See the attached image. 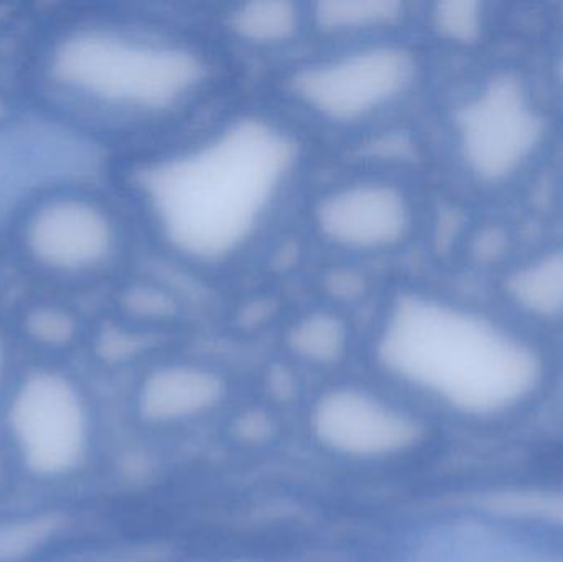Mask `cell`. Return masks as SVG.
Here are the masks:
<instances>
[{
	"label": "cell",
	"instance_id": "obj_17",
	"mask_svg": "<svg viewBox=\"0 0 563 562\" xmlns=\"http://www.w3.org/2000/svg\"><path fill=\"white\" fill-rule=\"evenodd\" d=\"M485 510L518 520L542 521L563 527V492L501 491L479 500Z\"/></svg>",
	"mask_w": 563,
	"mask_h": 562
},
{
	"label": "cell",
	"instance_id": "obj_14",
	"mask_svg": "<svg viewBox=\"0 0 563 562\" xmlns=\"http://www.w3.org/2000/svg\"><path fill=\"white\" fill-rule=\"evenodd\" d=\"M406 7L387 0H334L318 3L314 20L331 33H360L389 29L402 22Z\"/></svg>",
	"mask_w": 563,
	"mask_h": 562
},
{
	"label": "cell",
	"instance_id": "obj_5",
	"mask_svg": "<svg viewBox=\"0 0 563 562\" xmlns=\"http://www.w3.org/2000/svg\"><path fill=\"white\" fill-rule=\"evenodd\" d=\"M12 227L23 263L59 283L98 277L121 247L114 214L82 185L43 195L16 214Z\"/></svg>",
	"mask_w": 563,
	"mask_h": 562
},
{
	"label": "cell",
	"instance_id": "obj_11",
	"mask_svg": "<svg viewBox=\"0 0 563 562\" xmlns=\"http://www.w3.org/2000/svg\"><path fill=\"white\" fill-rule=\"evenodd\" d=\"M493 304L531 330L563 326V240L518 253L493 277Z\"/></svg>",
	"mask_w": 563,
	"mask_h": 562
},
{
	"label": "cell",
	"instance_id": "obj_9",
	"mask_svg": "<svg viewBox=\"0 0 563 562\" xmlns=\"http://www.w3.org/2000/svg\"><path fill=\"white\" fill-rule=\"evenodd\" d=\"M416 210L409 195L387 181H354L328 191L314 208L321 236L351 253H383L409 240Z\"/></svg>",
	"mask_w": 563,
	"mask_h": 562
},
{
	"label": "cell",
	"instance_id": "obj_19",
	"mask_svg": "<svg viewBox=\"0 0 563 562\" xmlns=\"http://www.w3.org/2000/svg\"><path fill=\"white\" fill-rule=\"evenodd\" d=\"M548 92L552 101L563 104V23L552 38L548 62Z\"/></svg>",
	"mask_w": 563,
	"mask_h": 562
},
{
	"label": "cell",
	"instance_id": "obj_15",
	"mask_svg": "<svg viewBox=\"0 0 563 562\" xmlns=\"http://www.w3.org/2000/svg\"><path fill=\"white\" fill-rule=\"evenodd\" d=\"M429 23L442 42L456 48H478L495 26L488 3L475 0L435 3L430 10Z\"/></svg>",
	"mask_w": 563,
	"mask_h": 562
},
{
	"label": "cell",
	"instance_id": "obj_18",
	"mask_svg": "<svg viewBox=\"0 0 563 562\" xmlns=\"http://www.w3.org/2000/svg\"><path fill=\"white\" fill-rule=\"evenodd\" d=\"M25 310L23 330L33 342L46 346H66L76 339L79 323L69 307L38 302L26 307Z\"/></svg>",
	"mask_w": 563,
	"mask_h": 562
},
{
	"label": "cell",
	"instance_id": "obj_22",
	"mask_svg": "<svg viewBox=\"0 0 563 562\" xmlns=\"http://www.w3.org/2000/svg\"><path fill=\"white\" fill-rule=\"evenodd\" d=\"M10 115L9 102H7L5 96L0 92V122L5 121Z\"/></svg>",
	"mask_w": 563,
	"mask_h": 562
},
{
	"label": "cell",
	"instance_id": "obj_8",
	"mask_svg": "<svg viewBox=\"0 0 563 562\" xmlns=\"http://www.w3.org/2000/svg\"><path fill=\"white\" fill-rule=\"evenodd\" d=\"M9 419L13 439L36 474H68L81 462L88 444L85 403L62 372L30 373L13 396Z\"/></svg>",
	"mask_w": 563,
	"mask_h": 562
},
{
	"label": "cell",
	"instance_id": "obj_7",
	"mask_svg": "<svg viewBox=\"0 0 563 562\" xmlns=\"http://www.w3.org/2000/svg\"><path fill=\"white\" fill-rule=\"evenodd\" d=\"M88 145L66 119L0 122V218L16 214L49 191L81 185L91 167Z\"/></svg>",
	"mask_w": 563,
	"mask_h": 562
},
{
	"label": "cell",
	"instance_id": "obj_20",
	"mask_svg": "<svg viewBox=\"0 0 563 562\" xmlns=\"http://www.w3.org/2000/svg\"><path fill=\"white\" fill-rule=\"evenodd\" d=\"M236 429L241 438L246 439V441L261 442L269 438L271 432H273V422L263 412L254 411L250 412V415H244L240 419V425H238Z\"/></svg>",
	"mask_w": 563,
	"mask_h": 562
},
{
	"label": "cell",
	"instance_id": "obj_23",
	"mask_svg": "<svg viewBox=\"0 0 563 562\" xmlns=\"http://www.w3.org/2000/svg\"><path fill=\"white\" fill-rule=\"evenodd\" d=\"M236 562H240V561H236Z\"/></svg>",
	"mask_w": 563,
	"mask_h": 562
},
{
	"label": "cell",
	"instance_id": "obj_6",
	"mask_svg": "<svg viewBox=\"0 0 563 562\" xmlns=\"http://www.w3.org/2000/svg\"><path fill=\"white\" fill-rule=\"evenodd\" d=\"M419 78L420 63L412 49L374 43L298 69L288 89L317 118L357 124L397 104Z\"/></svg>",
	"mask_w": 563,
	"mask_h": 562
},
{
	"label": "cell",
	"instance_id": "obj_2",
	"mask_svg": "<svg viewBox=\"0 0 563 562\" xmlns=\"http://www.w3.org/2000/svg\"><path fill=\"white\" fill-rule=\"evenodd\" d=\"M380 365L466 415H498L544 376L531 337L496 304L412 290L390 304L376 342Z\"/></svg>",
	"mask_w": 563,
	"mask_h": 562
},
{
	"label": "cell",
	"instance_id": "obj_16",
	"mask_svg": "<svg viewBox=\"0 0 563 562\" xmlns=\"http://www.w3.org/2000/svg\"><path fill=\"white\" fill-rule=\"evenodd\" d=\"M346 327L328 312L301 317L288 333V345L295 355L318 365L338 362L346 350Z\"/></svg>",
	"mask_w": 563,
	"mask_h": 562
},
{
	"label": "cell",
	"instance_id": "obj_12",
	"mask_svg": "<svg viewBox=\"0 0 563 562\" xmlns=\"http://www.w3.org/2000/svg\"><path fill=\"white\" fill-rule=\"evenodd\" d=\"M223 396V379L211 370L168 365L145 378L139 406L148 421H180L214 408Z\"/></svg>",
	"mask_w": 563,
	"mask_h": 562
},
{
	"label": "cell",
	"instance_id": "obj_10",
	"mask_svg": "<svg viewBox=\"0 0 563 562\" xmlns=\"http://www.w3.org/2000/svg\"><path fill=\"white\" fill-rule=\"evenodd\" d=\"M311 428L324 448L351 458H384L422 438L416 419L360 389L324 393L313 408Z\"/></svg>",
	"mask_w": 563,
	"mask_h": 562
},
{
	"label": "cell",
	"instance_id": "obj_13",
	"mask_svg": "<svg viewBox=\"0 0 563 562\" xmlns=\"http://www.w3.org/2000/svg\"><path fill=\"white\" fill-rule=\"evenodd\" d=\"M230 26L241 40L260 46L288 42L300 29V12L290 2H253L238 7Z\"/></svg>",
	"mask_w": 563,
	"mask_h": 562
},
{
	"label": "cell",
	"instance_id": "obj_3",
	"mask_svg": "<svg viewBox=\"0 0 563 562\" xmlns=\"http://www.w3.org/2000/svg\"><path fill=\"white\" fill-rule=\"evenodd\" d=\"M205 79L203 58L185 43L99 20L63 26L38 59L40 88L69 122L161 118Z\"/></svg>",
	"mask_w": 563,
	"mask_h": 562
},
{
	"label": "cell",
	"instance_id": "obj_1",
	"mask_svg": "<svg viewBox=\"0 0 563 562\" xmlns=\"http://www.w3.org/2000/svg\"><path fill=\"white\" fill-rule=\"evenodd\" d=\"M298 164L294 135L243 118L137 174V190L168 246L220 264L246 250L284 198Z\"/></svg>",
	"mask_w": 563,
	"mask_h": 562
},
{
	"label": "cell",
	"instance_id": "obj_21",
	"mask_svg": "<svg viewBox=\"0 0 563 562\" xmlns=\"http://www.w3.org/2000/svg\"><path fill=\"white\" fill-rule=\"evenodd\" d=\"M7 359H9V356H7V343L2 332H0V379H2L3 373H5Z\"/></svg>",
	"mask_w": 563,
	"mask_h": 562
},
{
	"label": "cell",
	"instance_id": "obj_4",
	"mask_svg": "<svg viewBox=\"0 0 563 562\" xmlns=\"http://www.w3.org/2000/svg\"><path fill=\"white\" fill-rule=\"evenodd\" d=\"M449 131L466 181L488 197H505L544 165L554 145V101L525 69L496 63L453 102Z\"/></svg>",
	"mask_w": 563,
	"mask_h": 562
}]
</instances>
